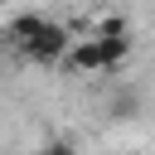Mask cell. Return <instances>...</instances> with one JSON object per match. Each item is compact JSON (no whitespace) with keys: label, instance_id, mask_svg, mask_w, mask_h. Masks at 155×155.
<instances>
[{"label":"cell","instance_id":"cell-1","mask_svg":"<svg viewBox=\"0 0 155 155\" xmlns=\"http://www.w3.org/2000/svg\"><path fill=\"white\" fill-rule=\"evenodd\" d=\"M68 44H73V29L44 15V24L34 29V39H29L19 53H24L29 63H39V68H58V63H63V53H68Z\"/></svg>","mask_w":155,"mask_h":155},{"label":"cell","instance_id":"cell-2","mask_svg":"<svg viewBox=\"0 0 155 155\" xmlns=\"http://www.w3.org/2000/svg\"><path fill=\"white\" fill-rule=\"evenodd\" d=\"M63 68H68V73H102V48H97V39H73L68 53H63Z\"/></svg>","mask_w":155,"mask_h":155},{"label":"cell","instance_id":"cell-3","mask_svg":"<svg viewBox=\"0 0 155 155\" xmlns=\"http://www.w3.org/2000/svg\"><path fill=\"white\" fill-rule=\"evenodd\" d=\"M39 24H44V15H15V19L0 29V48H15V53H19V48L34 39V29H39Z\"/></svg>","mask_w":155,"mask_h":155},{"label":"cell","instance_id":"cell-4","mask_svg":"<svg viewBox=\"0 0 155 155\" xmlns=\"http://www.w3.org/2000/svg\"><path fill=\"white\" fill-rule=\"evenodd\" d=\"M39 155H78V145L73 140H48V145H39Z\"/></svg>","mask_w":155,"mask_h":155}]
</instances>
